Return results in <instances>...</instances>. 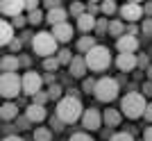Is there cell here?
Wrapping results in <instances>:
<instances>
[{"label":"cell","instance_id":"1","mask_svg":"<svg viewBox=\"0 0 152 141\" xmlns=\"http://www.w3.org/2000/svg\"><path fill=\"white\" fill-rule=\"evenodd\" d=\"M82 112H84V107H82V103H80V98H75V96H66L57 103V118L64 125L80 121V118H82Z\"/></svg>","mask_w":152,"mask_h":141},{"label":"cell","instance_id":"2","mask_svg":"<svg viewBox=\"0 0 152 141\" xmlns=\"http://www.w3.org/2000/svg\"><path fill=\"white\" fill-rule=\"evenodd\" d=\"M145 98H143V93H136V91H132V93H127V96H123L121 100V114H125L127 118H141L143 116V112H145Z\"/></svg>","mask_w":152,"mask_h":141},{"label":"cell","instance_id":"3","mask_svg":"<svg viewBox=\"0 0 152 141\" xmlns=\"http://www.w3.org/2000/svg\"><path fill=\"white\" fill-rule=\"evenodd\" d=\"M84 62H86V68H91V70H104L111 64V52L104 46H95L84 55Z\"/></svg>","mask_w":152,"mask_h":141},{"label":"cell","instance_id":"4","mask_svg":"<svg viewBox=\"0 0 152 141\" xmlns=\"http://www.w3.org/2000/svg\"><path fill=\"white\" fill-rule=\"evenodd\" d=\"M118 91H121V84H118V80H114V77H100L98 82H95V98L100 100V103H111V100H116L118 98Z\"/></svg>","mask_w":152,"mask_h":141},{"label":"cell","instance_id":"5","mask_svg":"<svg viewBox=\"0 0 152 141\" xmlns=\"http://www.w3.org/2000/svg\"><path fill=\"white\" fill-rule=\"evenodd\" d=\"M32 48H34V52L41 55V57H55L57 41H55L52 32H37L32 37Z\"/></svg>","mask_w":152,"mask_h":141},{"label":"cell","instance_id":"6","mask_svg":"<svg viewBox=\"0 0 152 141\" xmlns=\"http://www.w3.org/2000/svg\"><path fill=\"white\" fill-rule=\"evenodd\" d=\"M20 77L16 73H0V96L12 100L20 93Z\"/></svg>","mask_w":152,"mask_h":141},{"label":"cell","instance_id":"7","mask_svg":"<svg viewBox=\"0 0 152 141\" xmlns=\"http://www.w3.org/2000/svg\"><path fill=\"white\" fill-rule=\"evenodd\" d=\"M41 87H43V77L39 75V73H34V70H27L25 75L20 77V89L25 91L27 96L39 93V91H41Z\"/></svg>","mask_w":152,"mask_h":141},{"label":"cell","instance_id":"8","mask_svg":"<svg viewBox=\"0 0 152 141\" xmlns=\"http://www.w3.org/2000/svg\"><path fill=\"white\" fill-rule=\"evenodd\" d=\"M82 125L84 130H91V132H95V130L102 128V112H98L95 107H89L82 112Z\"/></svg>","mask_w":152,"mask_h":141},{"label":"cell","instance_id":"9","mask_svg":"<svg viewBox=\"0 0 152 141\" xmlns=\"http://www.w3.org/2000/svg\"><path fill=\"white\" fill-rule=\"evenodd\" d=\"M118 12H121V16L127 21V23H136V21H141V16H143V7H141L139 2H127V5H123Z\"/></svg>","mask_w":152,"mask_h":141},{"label":"cell","instance_id":"10","mask_svg":"<svg viewBox=\"0 0 152 141\" xmlns=\"http://www.w3.org/2000/svg\"><path fill=\"white\" fill-rule=\"evenodd\" d=\"M116 48L121 50V55H134L136 48H139V39L129 37V34H123V37L116 41Z\"/></svg>","mask_w":152,"mask_h":141},{"label":"cell","instance_id":"11","mask_svg":"<svg viewBox=\"0 0 152 141\" xmlns=\"http://www.w3.org/2000/svg\"><path fill=\"white\" fill-rule=\"evenodd\" d=\"M25 9V2L23 0H2L0 2V14H7V16H20Z\"/></svg>","mask_w":152,"mask_h":141},{"label":"cell","instance_id":"12","mask_svg":"<svg viewBox=\"0 0 152 141\" xmlns=\"http://www.w3.org/2000/svg\"><path fill=\"white\" fill-rule=\"evenodd\" d=\"M52 37L57 43H68L73 39V25L68 23H59V25H52Z\"/></svg>","mask_w":152,"mask_h":141},{"label":"cell","instance_id":"13","mask_svg":"<svg viewBox=\"0 0 152 141\" xmlns=\"http://www.w3.org/2000/svg\"><path fill=\"white\" fill-rule=\"evenodd\" d=\"M25 118L30 123H41V121L48 118V112H45V107L32 103V105H27V109H25Z\"/></svg>","mask_w":152,"mask_h":141},{"label":"cell","instance_id":"14","mask_svg":"<svg viewBox=\"0 0 152 141\" xmlns=\"http://www.w3.org/2000/svg\"><path fill=\"white\" fill-rule=\"evenodd\" d=\"M68 70L73 77H84L86 75V62H84V57H80V55H73V62L68 64Z\"/></svg>","mask_w":152,"mask_h":141},{"label":"cell","instance_id":"15","mask_svg":"<svg viewBox=\"0 0 152 141\" xmlns=\"http://www.w3.org/2000/svg\"><path fill=\"white\" fill-rule=\"evenodd\" d=\"M18 118V105H14L12 100H7L5 105H0V121H16Z\"/></svg>","mask_w":152,"mask_h":141},{"label":"cell","instance_id":"16","mask_svg":"<svg viewBox=\"0 0 152 141\" xmlns=\"http://www.w3.org/2000/svg\"><path fill=\"white\" fill-rule=\"evenodd\" d=\"M14 41V25L0 18V46H9Z\"/></svg>","mask_w":152,"mask_h":141},{"label":"cell","instance_id":"17","mask_svg":"<svg viewBox=\"0 0 152 141\" xmlns=\"http://www.w3.org/2000/svg\"><path fill=\"white\" fill-rule=\"evenodd\" d=\"M102 121L107 123V128H118L121 121H123V114L118 109H104L102 112Z\"/></svg>","mask_w":152,"mask_h":141},{"label":"cell","instance_id":"18","mask_svg":"<svg viewBox=\"0 0 152 141\" xmlns=\"http://www.w3.org/2000/svg\"><path fill=\"white\" fill-rule=\"evenodd\" d=\"M116 66L123 70V73H129V70L136 68V55H118L116 59Z\"/></svg>","mask_w":152,"mask_h":141},{"label":"cell","instance_id":"19","mask_svg":"<svg viewBox=\"0 0 152 141\" xmlns=\"http://www.w3.org/2000/svg\"><path fill=\"white\" fill-rule=\"evenodd\" d=\"M18 66H20V62H18L16 55H7V57L0 59V70H2V73H16Z\"/></svg>","mask_w":152,"mask_h":141},{"label":"cell","instance_id":"20","mask_svg":"<svg viewBox=\"0 0 152 141\" xmlns=\"http://www.w3.org/2000/svg\"><path fill=\"white\" fill-rule=\"evenodd\" d=\"M66 9L64 7H57V9H50V12L45 14V21L50 23V25H59V23H66Z\"/></svg>","mask_w":152,"mask_h":141},{"label":"cell","instance_id":"21","mask_svg":"<svg viewBox=\"0 0 152 141\" xmlns=\"http://www.w3.org/2000/svg\"><path fill=\"white\" fill-rule=\"evenodd\" d=\"M95 16H91V14H86L84 12L80 18H77V27L82 30V32H91V30H95Z\"/></svg>","mask_w":152,"mask_h":141},{"label":"cell","instance_id":"22","mask_svg":"<svg viewBox=\"0 0 152 141\" xmlns=\"http://www.w3.org/2000/svg\"><path fill=\"white\" fill-rule=\"evenodd\" d=\"M95 46H98L95 43V37H82L80 41H77V50L86 55V52H89L91 48H95Z\"/></svg>","mask_w":152,"mask_h":141},{"label":"cell","instance_id":"23","mask_svg":"<svg viewBox=\"0 0 152 141\" xmlns=\"http://www.w3.org/2000/svg\"><path fill=\"white\" fill-rule=\"evenodd\" d=\"M111 37H118L121 39L123 34H125V23L123 21H109V30H107Z\"/></svg>","mask_w":152,"mask_h":141},{"label":"cell","instance_id":"24","mask_svg":"<svg viewBox=\"0 0 152 141\" xmlns=\"http://www.w3.org/2000/svg\"><path fill=\"white\" fill-rule=\"evenodd\" d=\"M32 137H34V141H52V130L50 128H37Z\"/></svg>","mask_w":152,"mask_h":141},{"label":"cell","instance_id":"25","mask_svg":"<svg viewBox=\"0 0 152 141\" xmlns=\"http://www.w3.org/2000/svg\"><path fill=\"white\" fill-rule=\"evenodd\" d=\"M57 62H59V66L61 64H70V62H73V52H70L68 48H61V50L57 52Z\"/></svg>","mask_w":152,"mask_h":141},{"label":"cell","instance_id":"26","mask_svg":"<svg viewBox=\"0 0 152 141\" xmlns=\"http://www.w3.org/2000/svg\"><path fill=\"white\" fill-rule=\"evenodd\" d=\"M43 12H41V9H37V12H30L27 14V23H30V25H39V23H43Z\"/></svg>","mask_w":152,"mask_h":141},{"label":"cell","instance_id":"27","mask_svg":"<svg viewBox=\"0 0 152 141\" xmlns=\"http://www.w3.org/2000/svg\"><path fill=\"white\" fill-rule=\"evenodd\" d=\"M61 84H50V89H48V98L50 100H61Z\"/></svg>","mask_w":152,"mask_h":141},{"label":"cell","instance_id":"28","mask_svg":"<svg viewBox=\"0 0 152 141\" xmlns=\"http://www.w3.org/2000/svg\"><path fill=\"white\" fill-rule=\"evenodd\" d=\"M43 68L48 70V73H55V70L59 68V62H57V57H45V59H43Z\"/></svg>","mask_w":152,"mask_h":141},{"label":"cell","instance_id":"29","mask_svg":"<svg viewBox=\"0 0 152 141\" xmlns=\"http://www.w3.org/2000/svg\"><path fill=\"white\" fill-rule=\"evenodd\" d=\"M100 9H102V14H107V16H111V14H116V12H118V7H116V2H114V0H107V2H102V5H100Z\"/></svg>","mask_w":152,"mask_h":141},{"label":"cell","instance_id":"30","mask_svg":"<svg viewBox=\"0 0 152 141\" xmlns=\"http://www.w3.org/2000/svg\"><path fill=\"white\" fill-rule=\"evenodd\" d=\"M84 12H86V5H82V2H73V5H70V14H73L75 18H80Z\"/></svg>","mask_w":152,"mask_h":141},{"label":"cell","instance_id":"31","mask_svg":"<svg viewBox=\"0 0 152 141\" xmlns=\"http://www.w3.org/2000/svg\"><path fill=\"white\" fill-rule=\"evenodd\" d=\"M34 105H41V107H45V103H48V100H50V98H48V91H39V93H34Z\"/></svg>","mask_w":152,"mask_h":141},{"label":"cell","instance_id":"32","mask_svg":"<svg viewBox=\"0 0 152 141\" xmlns=\"http://www.w3.org/2000/svg\"><path fill=\"white\" fill-rule=\"evenodd\" d=\"M95 30H98V34H104V32L109 30V21H107V18L95 21Z\"/></svg>","mask_w":152,"mask_h":141},{"label":"cell","instance_id":"33","mask_svg":"<svg viewBox=\"0 0 152 141\" xmlns=\"http://www.w3.org/2000/svg\"><path fill=\"white\" fill-rule=\"evenodd\" d=\"M109 141H134V137L129 134V132H116Z\"/></svg>","mask_w":152,"mask_h":141},{"label":"cell","instance_id":"34","mask_svg":"<svg viewBox=\"0 0 152 141\" xmlns=\"http://www.w3.org/2000/svg\"><path fill=\"white\" fill-rule=\"evenodd\" d=\"M82 89H84V93H91V91L95 89V80L93 77H86V80L82 82Z\"/></svg>","mask_w":152,"mask_h":141},{"label":"cell","instance_id":"35","mask_svg":"<svg viewBox=\"0 0 152 141\" xmlns=\"http://www.w3.org/2000/svg\"><path fill=\"white\" fill-rule=\"evenodd\" d=\"M68 141H93V139H91V134H86V132H75Z\"/></svg>","mask_w":152,"mask_h":141},{"label":"cell","instance_id":"36","mask_svg":"<svg viewBox=\"0 0 152 141\" xmlns=\"http://www.w3.org/2000/svg\"><path fill=\"white\" fill-rule=\"evenodd\" d=\"M141 30H143V34H145V37H152V18H145V21H143Z\"/></svg>","mask_w":152,"mask_h":141},{"label":"cell","instance_id":"37","mask_svg":"<svg viewBox=\"0 0 152 141\" xmlns=\"http://www.w3.org/2000/svg\"><path fill=\"white\" fill-rule=\"evenodd\" d=\"M50 128L55 130V132H61V130H64V123L59 121L57 116H52V118H50Z\"/></svg>","mask_w":152,"mask_h":141},{"label":"cell","instance_id":"38","mask_svg":"<svg viewBox=\"0 0 152 141\" xmlns=\"http://www.w3.org/2000/svg\"><path fill=\"white\" fill-rule=\"evenodd\" d=\"M23 2H25L27 12H37V9H39V0H23Z\"/></svg>","mask_w":152,"mask_h":141},{"label":"cell","instance_id":"39","mask_svg":"<svg viewBox=\"0 0 152 141\" xmlns=\"http://www.w3.org/2000/svg\"><path fill=\"white\" fill-rule=\"evenodd\" d=\"M27 25V18L20 14V16H14V27H25Z\"/></svg>","mask_w":152,"mask_h":141},{"label":"cell","instance_id":"40","mask_svg":"<svg viewBox=\"0 0 152 141\" xmlns=\"http://www.w3.org/2000/svg\"><path fill=\"white\" fill-rule=\"evenodd\" d=\"M136 66H141V68H148V66H150V62H148V55H141V57H136Z\"/></svg>","mask_w":152,"mask_h":141},{"label":"cell","instance_id":"41","mask_svg":"<svg viewBox=\"0 0 152 141\" xmlns=\"http://www.w3.org/2000/svg\"><path fill=\"white\" fill-rule=\"evenodd\" d=\"M100 12V5H95V2H89L86 5V14H91V16H95V14Z\"/></svg>","mask_w":152,"mask_h":141},{"label":"cell","instance_id":"42","mask_svg":"<svg viewBox=\"0 0 152 141\" xmlns=\"http://www.w3.org/2000/svg\"><path fill=\"white\" fill-rule=\"evenodd\" d=\"M143 116H145V121H148V123H152V103L145 105V112H143Z\"/></svg>","mask_w":152,"mask_h":141},{"label":"cell","instance_id":"43","mask_svg":"<svg viewBox=\"0 0 152 141\" xmlns=\"http://www.w3.org/2000/svg\"><path fill=\"white\" fill-rule=\"evenodd\" d=\"M9 46H12V50H14V52H18L20 48H23V41H20V39H14V41H12Z\"/></svg>","mask_w":152,"mask_h":141},{"label":"cell","instance_id":"44","mask_svg":"<svg viewBox=\"0 0 152 141\" xmlns=\"http://www.w3.org/2000/svg\"><path fill=\"white\" fill-rule=\"evenodd\" d=\"M145 96H152V82L143 84V98H145Z\"/></svg>","mask_w":152,"mask_h":141},{"label":"cell","instance_id":"45","mask_svg":"<svg viewBox=\"0 0 152 141\" xmlns=\"http://www.w3.org/2000/svg\"><path fill=\"white\" fill-rule=\"evenodd\" d=\"M45 7H48V12H50V9H57L59 0H45Z\"/></svg>","mask_w":152,"mask_h":141},{"label":"cell","instance_id":"46","mask_svg":"<svg viewBox=\"0 0 152 141\" xmlns=\"http://www.w3.org/2000/svg\"><path fill=\"white\" fill-rule=\"evenodd\" d=\"M2 141H25V139H23V137H18V134H7Z\"/></svg>","mask_w":152,"mask_h":141},{"label":"cell","instance_id":"47","mask_svg":"<svg viewBox=\"0 0 152 141\" xmlns=\"http://www.w3.org/2000/svg\"><path fill=\"white\" fill-rule=\"evenodd\" d=\"M143 141H152V125L145 128V132H143Z\"/></svg>","mask_w":152,"mask_h":141},{"label":"cell","instance_id":"48","mask_svg":"<svg viewBox=\"0 0 152 141\" xmlns=\"http://www.w3.org/2000/svg\"><path fill=\"white\" fill-rule=\"evenodd\" d=\"M18 62H20V66H30V62H32V59L27 57V55H20V57H18Z\"/></svg>","mask_w":152,"mask_h":141},{"label":"cell","instance_id":"49","mask_svg":"<svg viewBox=\"0 0 152 141\" xmlns=\"http://www.w3.org/2000/svg\"><path fill=\"white\" fill-rule=\"evenodd\" d=\"M43 82H48V84H55V75H52V73H48V75L43 77Z\"/></svg>","mask_w":152,"mask_h":141},{"label":"cell","instance_id":"50","mask_svg":"<svg viewBox=\"0 0 152 141\" xmlns=\"http://www.w3.org/2000/svg\"><path fill=\"white\" fill-rule=\"evenodd\" d=\"M143 12H145V14H148V16H150V14H152V2H148V5H145V7H143Z\"/></svg>","mask_w":152,"mask_h":141},{"label":"cell","instance_id":"51","mask_svg":"<svg viewBox=\"0 0 152 141\" xmlns=\"http://www.w3.org/2000/svg\"><path fill=\"white\" fill-rule=\"evenodd\" d=\"M148 80L152 82V66H148Z\"/></svg>","mask_w":152,"mask_h":141}]
</instances>
